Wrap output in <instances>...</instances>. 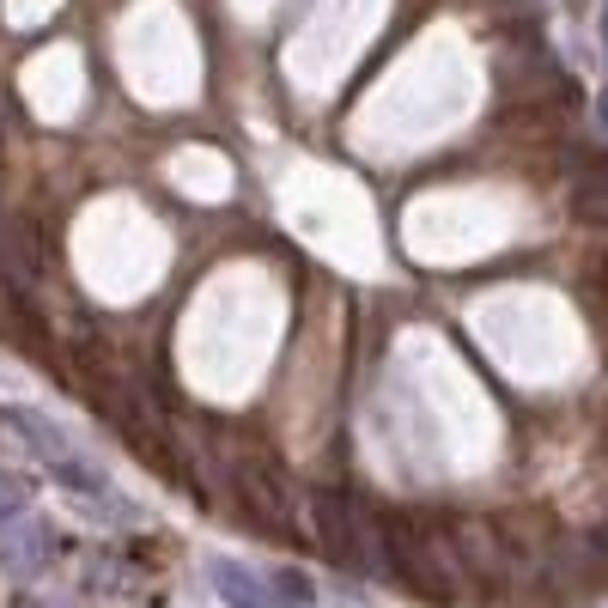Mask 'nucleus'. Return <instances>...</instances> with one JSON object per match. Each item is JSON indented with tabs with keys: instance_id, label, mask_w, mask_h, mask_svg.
Segmentation results:
<instances>
[{
	"instance_id": "1",
	"label": "nucleus",
	"mask_w": 608,
	"mask_h": 608,
	"mask_svg": "<svg viewBox=\"0 0 608 608\" xmlns=\"http://www.w3.org/2000/svg\"><path fill=\"white\" fill-rule=\"evenodd\" d=\"M311 542L329 566L353 572V493L347 487H317L311 493Z\"/></svg>"
},
{
	"instance_id": "2",
	"label": "nucleus",
	"mask_w": 608,
	"mask_h": 608,
	"mask_svg": "<svg viewBox=\"0 0 608 608\" xmlns=\"http://www.w3.org/2000/svg\"><path fill=\"white\" fill-rule=\"evenodd\" d=\"M0 426H7L25 450H37L43 456V463H61V456H67V438L37 414V408H0Z\"/></svg>"
},
{
	"instance_id": "3",
	"label": "nucleus",
	"mask_w": 608,
	"mask_h": 608,
	"mask_svg": "<svg viewBox=\"0 0 608 608\" xmlns=\"http://www.w3.org/2000/svg\"><path fill=\"white\" fill-rule=\"evenodd\" d=\"M213 590L232 602V608H274V590H262L244 566H232V560H213Z\"/></svg>"
},
{
	"instance_id": "4",
	"label": "nucleus",
	"mask_w": 608,
	"mask_h": 608,
	"mask_svg": "<svg viewBox=\"0 0 608 608\" xmlns=\"http://www.w3.org/2000/svg\"><path fill=\"white\" fill-rule=\"evenodd\" d=\"M572 219L608 225V171H596V177H584V183L572 189Z\"/></svg>"
},
{
	"instance_id": "5",
	"label": "nucleus",
	"mask_w": 608,
	"mask_h": 608,
	"mask_svg": "<svg viewBox=\"0 0 608 608\" xmlns=\"http://www.w3.org/2000/svg\"><path fill=\"white\" fill-rule=\"evenodd\" d=\"M268 590H274V596H286L292 608H311V602H317L311 578H304V572H292V566H286V572H274V578H268Z\"/></svg>"
},
{
	"instance_id": "6",
	"label": "nucleus",
	"mask_w": 608,
	"mask_h": 608,
	"mask_svg": "<svg viewBox=\"0 0 608 608\" xmlns=\"http://www.w3.org/2000/svg\"><path fill=\"white\" fill-rule=\"evenodd\" d=\"M19 517H25V487L13 475H0V529H13Z\"/></svg>"
}]
</instances>
